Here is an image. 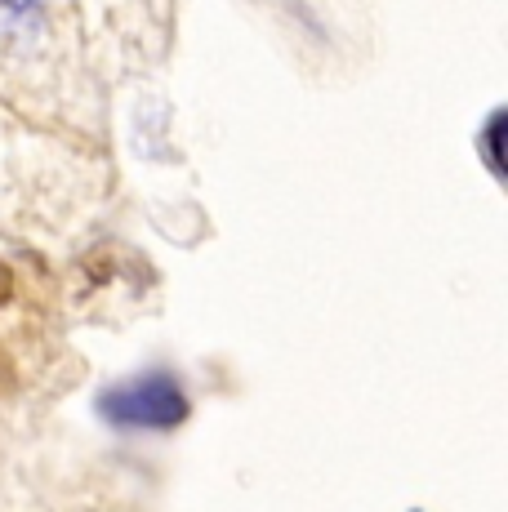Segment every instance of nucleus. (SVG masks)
Returning <instances> with one entry per match:
<instances>
[{
	"mask_svg": "<svg viewBox=\"0 0 508 512\" xmlns=\"http://www.w3.org/2000/svg\"><path fill=\"white\" fill-rule=\"evenodd\" d=\"M94 410L112 428L170 432L179 423H188L192 401L170 370H143V374H130V379L107 383L99 397H94Z\"/></svg>",
	"mask_w": 508,
	"mask_h": 512,
	"instance_id": "1",
	"label": "nucleus"
},
{
	"mask_svg": "<svg viewBox=\"0 0 508 512\" xmlns=\"http://www.w3.org/2000/svg\"><path fill=\"white\" fill-rule=\"evenodd\" d=\"M0 9H9V14H27V9H36V0H0Z\"/></svg>",
	"mask_w": 508,
	"mask_h": 512,
	"instance_id": "4",
	"label": "nucleus"
},
{
	"mask_svg": "<svg viewBox=\"0 0 508 512\" xmlns=\"http://www.w3.org/2000/svg\"><path fill=\"white\" fill-rule=\"evenodd\" d=\"M9 299H14V272H9L5 263H0V308H5Z\"/></svg>",
	"mask_w": 508,
	"mask_h": 512,
	"instance_id": "3",
	"label": "nucleus"
},
{
	"mask_svg": "<svg viewBox=\"0 0 508 512\" xmlns=\"http://www.w3.org/2000/svg\"><path fill=\"white\" fill-rule=\"evenodd\" d=\"M504 125H508V107H491L482 130H477V156H482V165L495 179H504Z\"/></svg>",
	"mask_w": 508,
	"mask_h": 512,
	"instance_id": "2",
	"label": "nucleus"
}]
</instances>
